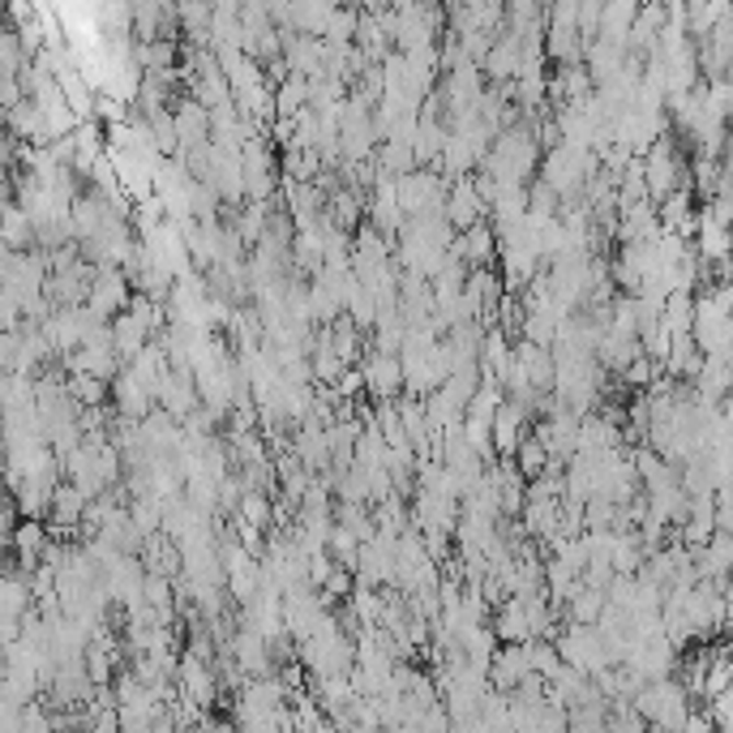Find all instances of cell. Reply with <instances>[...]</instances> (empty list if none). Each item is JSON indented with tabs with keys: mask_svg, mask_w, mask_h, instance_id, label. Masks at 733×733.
<instances>
[{
	"mask_svg": "<svg viewBox=\"0 0 733 733\" xmlns=\"http://www.w3.org/2000/svg\"><path fill=\"white\" fill-rule=\"evenodd\" d=\"M360 374H365V391L374 394V399H394V394L403 391V365H399V356H391V352L369 347L360 356Z\"/></svg>",
	"mask_w": 733,
	"mask_h": 733,
	"instance_id": "cell-2",
	"label": "cell"
},
{
	"mask_svg": "<svg viewBox=\"0 0 733 733\" xmlns=\"http://www.w3.org/2000/svg\"><path fill=\"white\" fill-rule=\"evenodd\" d=\"M0 244L22 253V249H35V228H31V215L18 206V202H0Z\"/></svg>",
	"mask_w": 733,
	"mask_h": 733,
	"instance_id": "cell-6",
	"label": "cell"
},
{
	"mask_svg": "<svg viewBox=\"0 0 733 733\" xmlns=\"http://www.w3.org/2000/svg\"><path fill=\"white\" fill-rule=\"evenodd\" d=\"M459 249H463V262H468V266H493V257H497V232H493L489 215L459 232Z\"/></svg>",
	"mask_w": 733,
	"mask_h": 733,
	"instance_id": "cell-5",
	"label": "cell"
},
{
	"mask_svg": "<svg viewBox=\"0 0 733 733\" xmlns=\"http://www.w3.org/2000/svg\"><path fill=\"white\" fill-rule=\"evenodd\" d=\"M107 327H112V347H116V356H121V365H129L142 347L150 343V331L129 313V309H121L116 318H107Z\"/></svg>",
	"mask_w": 733,
	"mask_h": 733,
	"instance_id": "cell-4",
	"label": "cell"
},
{
	"mask_svg": "<svg viewBox=\"0 0 733 733\" xmlns=\"http://www.w3.org/2000/svg\"><path fill=\"white\" fill-rule=\"evenodd\" d=\"M600 609H605V592H600V587H587V584L575 587L571 600L562 605V614H566L571 622H580V627H592V622L600 618Z\"/></svg>",
	"mask_w": 733,
	"mask_h": 733,
	"instance_id": "cell-7",
	"label": "cell"
},
{
	"mask_svg": "<svg viewBox=\"0 0 733 733\" xmlns=\"http://www.w3.org/2000/svg\"><path fill=\"white\" fill-rule=\"evenodd\" d=\"M129 275L121 266H95V279H91V293H87V309H95L99 318H116L125 305H129Z\"/></svg>",
	"mask_w": 733,
	"mask_h": 733,
	"instance_id": "cell-1",
	"label": "cell"
},
{
	"mask_svg": "<svg viewBox=\"0 0 733 733\" xmlns=\"http://www.w3.org/2000/svg\"><path fill=\"white\" fill-rule=\"evenodd\" d=\"M4 674H9V648L0 643V678H4Z\"/></svg>",
	"mask_w": 733,
	"mask_h": 733,
	"instance_id": "cell-8",
	"label": "cell"
},
{
	"mask_svg": "<svg viewBox=\"0 0 733 733\" xmlns=\"http://www.w3.org/2000/svg\"><path fill=\"white\" fill-rule=\"evenodd\" d=\"M4 455H9V446H4V430H0V463H4Z\"/></svg>",
	"mask_w": 733,
	"mask_h": 733,
	"instance_id": "cell-9",
	"label": "cell"
},
{
	"mask_svg": "<svg viewBox=\"0 0 733 733\" xmlns=\"http://www.w3.org/2000/svg\"><path fill=\"white\" fill-rule=\"evenodd\" d=\"M172 121H176V159H181L185 150L210 142V116H206V107H202L197 99H185V103L172 112Z\"/></svg>",
	"mask_w": 733,
	"mask_h": 733,
	"instance_id": "cell-3",
	"label": "cell"
}]
</instances>
